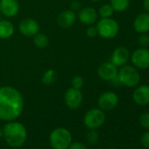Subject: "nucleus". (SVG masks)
<instances>
[{
	"label": "nucleus",
	"mask_w": 149,
	"mask_h": 149,
	"mask_svg": "<svg viewBox=\"0 0 149 149\" xmlns=\"http://www.w3.org/2000/svg\"><path fill=\"white\" fill-rule=\"evenodd\" d=\"M81 8H82V5L78 0H74V1H71V4H70V10L71 11H73L74 13H78Z\"/></svg>",
	"instance_id": "30"
},
{
	"label": "nucleus",
	"mask_w": 149,
	"mask_h": 149,
	"mask_svg": "<svg viewBox=\"0 0 149 149\" xmlns=\"http://www.w3.org/2000/svg\"><path fill=\"white\" fill-rule=\"evenodd\" d=\"M140 143L144 148L149 149V131L142 133L140 137Z\"/></svg>",
	"instance_id": "27"
},
{
	"label": "nucleus",
	"mask_w": 149,
	"mask_h": 149,
	"mask_svg": "<svg viewBox=\"0 0 149 149\" xmlns=\"http://www.w3.org/2000/svg\"><path fill=\"white\" fill-rule=\"evenodd\" d=\"M19 12L18 0H0V13L6 18H13Z\"/></svg>",
	"instance_id": "13"
},
{
	"label": "nucleus",
	"mask_w": 149,
	"mask_h": 149,
	"mask_svg": "<svg viewBox=\"0 0 149 149\" xmlns=\"http://www.w3.org/2000/svg\"><path fill=\"white\" fill-rule=\"evenodd\" d=\"M86 35L89 37V38H95L96 36L98 35L97 33V27L93 26H89L88 28L86 29Z\"/></svg>",
	"instance_id": "28"
},
{
	"label": "nucleus",
	"mask_w": 149,
	"mask_h": 149,
	"mask_svg": "<svg viewBox=\"0 0 149 149\" xmlns=\"http://www.w3.org/2000/svg\"><path fill=\"white\" fill-rule=\"evenodd\" d=\"M110 5L113 8L114 12L123 13L130 6V0H111Z\"/></svg>",
	"instance_id": "20"
},
{
	"label": "nucleus",
	"mask_w": 149,
	"mask_h": 149,
	"mask_svg": "<svg viewBox=\"0 0 149 149\" xmlns=\"http://www.w3.org/2000/svg\"><path fill=\"white\" fill-rule=\"evenodd\" d=\"M118 96L113 91L103 92L97 98L98 108L104 111H110L118 104Z\"/></svg>",
	"instance_id": "8"
},
{
	"label": "nucleus",
	"mask_w": 149,
	"mask_h": 149,
	"mask_svg": "<svg viewBox=\"0 0 149 149\" xmlns=\"http://www.w3.org/2000/svg\"><path fill=\"white\" fill-rule=\"evenodd\" d=\"M70 1H74V0H70Z\"/></svg>",
	"instance_id": "35"
},
{
	"label": "nucleus",
	"mask_w": 149,
	"mask_h": 149,
	"mask_svg": "<svg viewBox=\"0 0 149 149\" xmlns=\"http://www.w3.org/2000/svg\"><path fill=\"white\" fill-rule=\"evenodd\" d=\"M118 79L121 85L133 88L139 85L140 82V74L133 65H124L118 72Z\"/></svg>",
	"instance_id": "3"
},
{
	"label": "nucleus",
	"mask_w": 149,
	"mask_h": 149,
	"mask_svg": "<svg viewBox=\"0 0 149 149\" xmlns=\"http://www.w3.org/2000/svg\"><path fill=\"white\" fill-rule=\"evenodd\" d=\"M139 124L140 125L146 129V130H149V112H144L140 115L139 117Z\"/></svg>",
	"instance_id": "26"
},
{
	"label": "nucleus",
	"mask_w": 149,
	"mask_h": 149,
	"mask_svg": "<svg viewBox=\"0 0 149 149\" xmlns=\"http://www.w3.org/2000/svg\"><path fill=\"white\" fill-rule=\"evenodd\" d=\"M79 21L85 26H93L97 22L98 13L96 9L91 6L82 7L78 12Z\"/></svg>",
	"instance_id": "12"
},
{
	"label": "nucleus",
	"mask_w": 149,
	"mask_h": 149,
	"mask_svg": "<svg viewBox=\"0 0 149 149\" xmlns=\"http://www.w3.org/2000/svg\"><path fill=\"white\" fill-rule=\"evenodd\" d=\"M67 149H88L83 142H72Z\"/></svg>",
	"instance_id": "29"
},
{
	"label": "nucleus",
	"mask_w": 149,
	"mask_h": 149,
	"mask_svg": "<svg viewBox=\"0 0 149 149\" xmlns=\"http://www.w3.org/2000/svg\"><path fill=\"white\" fill-rule=\"evenodd\" d=\"M57 80V73L54 69H47L41 77V82L43 84L49 86L52 85L53 84L55 83V81Z\"/></svg>",
	"instance_id": "19"
},
{
	"label": "nucleus",
	"mask_w": 149,
	"mask_h": 149,
	"mask_svg": "<svg viewBox=\"0 0 149 149\" xmlns=\"http://www.w3.org/2000/svg\"><path fill=\"white\" fill-rule=\"evenodd\" d=\"M0 20H1V13H0Z\"/></svg>",
	"instance_id": "34"
},
{
	"label": "nucleus",
	"mask_w": 149,
	"mask_h": 149,
	"mask_svg": "<svg viewBox=\"0 0 149 149\" xmlns=\"http://www.w3.org/2000/svg\"><path fill=\"white\" fill-rule=\"evenodd\" d=\"M86 139L91 145H95L99 140V134L95 129H90L86 134Z\"/></svg>",
	"instance_id": "23"
},
{
	"label": "nucleus",
	"mask_w": 149,
	"mask_h": 149,
	"mask_svg": "<svg viewBox=\"0 0 149 149\" xmlns=\"http://www.w3.org/2000/svg\"><path fill=\"white\" fill-rule=\"evenodd\" d=\"M143 7L146 11V13H149V0H143Z\"/></svg>",
	"instance_id": "31"
},
{
	"label": "nucleus",
	"mask_w": 149,
	"mask_h": 149,
	"mask_svg": "<svg viewBox=\"0 0 149 149\" xmlns=\"http://www.w3.org/2000/svg\"><path fill=\"white\" fill-rule=\"evenodd\" d=\"M3 129V138L6 142L13 148L21 147L27 139L26 126L20 122L13 120L7 122Z\"/></svg>",
	"instance_id": "2"
},
{
	"label": "nucleus",
	"mask_w": 149,
	"mask_h": 149,
	"mask_svg": "<svg viewBox=\"0 0 149 149\" xmlns=\"http://www.w3.org/2000/svg\"><path fill=\"white\" fill-rule=\"evenodd\" d=\"M24 97L13 86L0 87V120L9 122L17 119L24 110Z\"/></svg>",
	"instance_id": "1"
},
{
	"label": "nucleus",
	"mask_w": 149,
	"mask_h": 149,
	"mask_svg": "<svg viewBox=\"0 0 149 149\" xmlns=\"http://www.w3.org/2000/svg\"><path fill=\"white\" fill-rule=\"evenodd\" d=\"M132 99L139 106L149 104V85L142 84L138 86L132 93Z\"/></svg>",
	"instance_id": "15"
},
{
	"label": "nucleus",
	"mask_w": 149,
	"mask_h": 149,
	"mask_svg": "<svg viewBox=\"0 0 149 149\" xmlns=\"http://www.w3.org/2000/svg\"><path fill=\"white\" fill-rule=\"evenodd\" d=\"M129 59L130 53L128 49L125 47H118L113 51L110 61L112 64H114L117 68H121L124 65L127 64Z\"/></svg>",
	"instance_id": "14"
},
{
	"label": "nucleus",
	"mask_w": 149,
	"mask_h": 149,
	"mask_svg": "<svg viewBox=\"0 0 149 149\" xmlns=\"http://www.w3.org/2000/svg\"><path fill=\"white\" fill-rule=\"evenodd\" d=\"M33 38V44L39 48H45L49 44V38L45 33H38Z\"/></svg>",
	"instance_id": "21"
},
{
	"label": "nucleus",
	"mask_w": 149,
	"mask_h": 149,
	"mask_svg": "<svg viewBox=\"0 0 149 149\" xmlns=\"http://www.w3.org/2000/svg\"><path fill=\"white\" fill-rule=\"evenodd\" d=\"M91 1H93V2H100V1H102V0H91Z\"/></svg>",
	"instance_id": "33"
},
{
	"label": "nucleus",
	"mask_w": 149,
	"mask_h": 149,
	"mask_svg": "<svg viewBox=\"0 0 149 149\" xmlns=\"http://www.w3.org/2000/svg\"><path fill=\"white\" fill-rule=\"evenodd\" d=\"M97 13H98V16L101 17V19L111 18L114 13V10L110 4H104L99 7Z\"/></svg>",
	"instance_id": "22"
},
{
	"label": "nucleus",
	"mask_w": 149,
	"mask_h": 149,
	"mask_svg": "<svg viewBox=\"0 0 149 149\" xmlns=\"http://www.w3.org/2000/svg\"><path fill=\"white\" fill-rule=\"evenodd\" d=\"M84 84V79L81 76H76V77H74L72 78V80H71V85L74 89L81 90L83 88Z\"/></svg>",
	"instance_id": "25"
},
{
	"label": "nucleus",
	"mask_w": 149,
	"mask_h": 149,
	"mask_svg": "<svg viewBox=\"0 0 149 149\" xmlns=\"http://www.w3.org/2000/svg\"><path fill=\"white\" fill-rule=\"evenodd\" d=\"M118 72V68L114 64H112L111 61L103 62L97 68L98 77L102 80L107 81V82H110L115 77H117Z\"/></svg>",
	"instance_id": "11"
},
{
	"label": "nucleus",
	"mask_w": 149,
	"mask_h": 149,
	"mask_svg": "<svg viewBox=\"0 0 149 149\" xmlns=\"http://www.w3.org/2000/svg\"><path fill=\"white\" fill-rule=\"evenodd\" d=\"M133 29L138 33H149V13H142L133 20Z\"/></svg>",
	"instance_id": "17"
},
{
	"label": "nucleus",
	"mask_w": 149,
	"mask_h": 149,
	"mask_svg": "<svg viewBox=\"0 0 149 149\" xmlns=\"http://www.w3.org/2000/svg\"><path fill=\"white\" fill-rule=\"evenodd\" d=\"M109 149H113V148H109Z\"/></svg>",
	"instance_id": "36"
},
{
	"label": "nucleus",
	"mask_w": 149,
	"mask_h": 149,
	"mask_svg": "<svg viewBox=\"0 0 149 149\" xmlns=\"http://www.w3.org/2000/svg\"><path fill=\"white\" fill-rule=\"evenodd\" d=\"M137 44L139 46V47L147 48L149 47V34H148V33H140L139 36L137 38Z\"/></svg>",
	"instance_id": "24"
},
{
	"label": "nucleus",
	"mask_w": 149,
	"mask_h": 149,
	"mask_svg": "<svg viewBox=\"0 0 149 149\" xmlns=\"http://www.w3.org/2000/svg\"><path fill=\"white\" fill-rule=\"evenodd\" d=\"M131 61L138 69L149 68V49L145 47L135 49L131 55Z\"/></svg>",
	"instance_id": "9"
},
{
	"label": "nucleus",
	"mask_w": 149,
	"mask_h": 149,
	"mask_svg": "<svg viewBox=\"0 0 149 149\" xmlns=\"http://www.w3.org/2000/svg\"><path fill=\"white\" fill-rule=\"evenodd\" d=\"M19 31L26 37H33L40 33V25L32 18H26L19 24Z\"/></svg>",
	"instance_id": "10"
},
{
	"label": "nucleus",
	"mask_w": 149,
	"mask_h": 149,
	"mask_svg": "<svg viewBox=\"0 0 149 149\" xmlns=\"http://www.w3.org/2000/svg\"><path fill=\"white\" fill-rule=\"evenodd\" d=\"M96 27L98 35L106 40L114 39L119 32V25L112 18L101 19L97 22Z\"/></svg>",
	"instance_id": "5"
},
{
	"label": "nucleus",
	"mask_w": 149,
	"mask_h": 149,
	"mask_svg": "<svg viewBox=\"0 0 149 149\" xmlns=\"http://www.w3.org/2000/svg\"><path fill=\"white\" fill-rule=\"evenodd\" d=\"M84 101V96L81 90L70 87L67 90L64 95V102L67 107L70 110L78 109Z\"/></svg>",
	"instance_id": "7"
},
{
	"label": "nucleus",
	"mask_w": 149,
	"mask_h": 149,
	"mask_svg": "<svg viewBox=\"0 0 149 149\" xmlns=\"http://www.w3.org/2000/svg\"><path fill=\"white\" fill-rule=\"evenodd\" d=\"M49 143L53 149H67L72 143V134L67 128L57 127L51 132Z\"/></svg>",
	"instance_id": "4"
},
{
	"label": "nucleus",
	"mask_w": 149,
	"mask_h": 149,
	"mask_svg": "<svg viewBox=\"0 0 149 149\" xmlns=\"http://www.w3.org/2000/svg\"><path fill=\"white\" fill-rule=\"evenodd\" d=\"M105 120V112L99 108H92L89 110L84 117V124L89 130H97L104 124Z\"/></svg>",
	"instance_id": "6"
},
{
	"label": "nucleus",
	"mask_w": 149,
	"mask_h": 149,
	"mask_svg": "<svg viewBox=\"0 0 149 149\" xmlns=\"http://www.w3.org/2000/svg\"><path fill=\"white\" fill-rule=\"evenodd\" d=\"M15 32L14 25L6 19L0 20V39L6 40L11 38Z\"/></svg>",
	"instance_id": "18"
},
{
	"label": "nucleus",
	"mask_w": 149,
	"mask_h": 149,
	"mask_svg": "<svg viewBox=\"0 0 149 149\" xmlns=\"http://www.w3.org/2000/svg\"><path fill=\"white\" fill-rule=\"evenodd\" d=\"M3 137V129L0 127V139Z\"/></svg>",
	"instance_id": "32"
},
{
	"label": "nucleus",
	"mask_w": 149,
	"mask_h": 149,
	"mask_svg": "<svg viewBox=\"0 0 149 149\" xmlns=\"http://www.w3.org/2000/svg\"><path fill=\"white\" fill-rule=\"evenodd\" d=\"M77 19V13L69 9V10H65L60 13L59 15L57 16L56 22L60 27L63 29H67V28L71 27L76 23Z\"/></svg>",
	"instance_id": "16"
}]
</instances>
